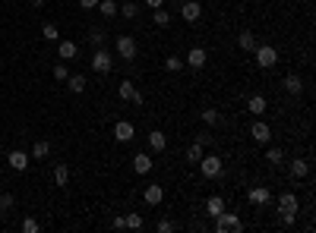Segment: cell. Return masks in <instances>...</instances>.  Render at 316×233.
<instances>
[{
	"label": "cell",
	"instance_id": "cell-40",
	"mask_svg": "<svg viewBox=\"0 0 316 233\" xmlns=\"http://www.w3.org/2000/svg\"><path fill=\"white\" fill-rule=\"evenodd\" d=\"M196 142H199V145H212V136H209V133H199Z\"/></svg>",
	"mask_w": 316,
	"mask_h": 233
},
{
	"label": "cell",
	"instance_id": "cell-9",
	"mask_svg": "<svg viewBox=\"0 0 316 233\" xmlns=\"http://www.w3.org/2000/svg\"><path fill=\"white\" fill-rule=\"evenodd\" d=\"M183 63H186V66H193V69H203V66L209 63V54H206V48H190V54L183 57Z\"/></svg>",
	"mask_w": 316,
	"mask_h": 233
},
{
	"label": "cell",
	"instance_id": "cell-42",
	"mask_svg": "<svg viewBox=\"0 0 316 233\" xmlns=\"http://www.w3.org/2000/svg\"><path fill=\"white\" fill-rule=\"evenodd\" d=\"M162 4H165V0H146V7H149V10H158Z\"/></svg>",
	"mask_w": 316,
	"mask_h": 233
},
{
	"label": "cell",
	"instance_id": "cell-27",
	"mask_svg": "<svg viewBox=\"0 0 316 233\" xmlns=\"http://www.w3.org/2000/svg\"><path fill=\"white\" fill-rule=\"evenodd\" d=\"M199 116H203V123H209V126H218V123H222V113L215 110V107H206V110H199Z\"/></svg>",
	"mask_w": 316,
	"mask_h": 233
},
{
	"label": "cell",
	"instance_id": "cell-12",
	"mask_svg": "<svg viewBox=\"0 0 316 233\" xmlns=\"http://www.w3.org/2000/svg\"><path fill=\"white\" fill-rule=\"evenodd\" d=\"M247 199L253 202V205H269L272 202V192L266 186H253V189H247Z\"/></svg>",
	"mask_w": 316,
	"mask_h": 233
},
{
	"label": "cell",
	"instance_id": "cell-18",
	"mask_svg": "<svg viewBox=\"0 0 316 233\" xmlns=\"http://www.w3.org/2000/svg\"><path fill=\"white\" fill-rule=\"evenodd\" d=\"M222 211H225V199H222V196H209V199H206V214H209V217H218Z\"/></svg>",
	"mask_w": 316,
	"mask_h": 233
},
{
	"label": "cell",
	"instance_id": "cell-8",
	"mask_svg": "<svg viewBox=\"0 0 316 233\" xmlns=\"http://www.w3.org/2000/svg\"><path fill=\"white\" fill-rule=\"evenodd\" d=\"M180 16L186 22H199L203 19V4L199 0H186V4H180Z\"/></svg>",
	"mask_w": 316,
	"mask_h": 233
},
{
	"label": "cell",
	"instance_id": "cell-6",
	"mask_svg": "<svg viewBox=\"0 0 316 233\" xmlns=\"http://www.w3.org/2000/svg\"><path fill=\"white\" fill-rule=\"evenodd\" d=\"M136 38L133 35H120L117 38V54H120V60H133V57H136Z\"/></svg>",
	"mask_w": 316,
	"mask_h": 233
},
{
	"label": "cell",
	"instance_id": "cell-29",
	"mask_svg": "<svg viewBox=\"0 0 316 233\" xmlns=\"http://www.w3.org/2000/svg\"><path fill=\"white\" fill-rule=\"evenodd\" d=\"M123 227L127 230H142V214H136V211L123 214Z\"/></svg>",
	"mask_w": 316,
	"mask_h": 233
},
{
	"label": "cell",
	"instance_id": "cell-13",
	"mask_svg": "<svg viewBox=\"0 0 316 233\" xmlns=\"http://www.w3.org/2000/svg\"><path fill=\"white\" fill-rule=\"evenodd\" d=\"M247 110H250L253 116H263V113L269 110V101H266L263 95H250V98H247Z\"/></svg>",
	"mask_w": 316,
	"mask_h": 233
},
{
	"label": "cell",
	"instance_id": "cell-22",
	"mask_svg": "<svg viewBox=\"0 0 316 233\" xmlns=\"http://www.w3.org/2000/svg\"><path fill=\"white\" fill-rule=\"evenodd\" d=\"M203 154H206V145L193 142L190 148H186V161H190V164H199V161H203Z\"/></svg>",
	"mask_w": 316,
	"mask_h": 233
},
{
	"label": "cell",
	"instance_id": "cell-10",
	"mask_svg": "<svg viewBox=\"0 0 316 233\" xmlns=\"http://www.w3.org/2000/svg\"><path fill=\"white\" fill-rule=\"evenodd\" d=\"M250 136H253V142H260V145H269V142H272V129H269V123L256 120V123L250 126Z\"/></svg>",
	"mask_w": 316,
	"mask_h": 233
},
{
	"label": "cell",
	"instance_id": "cell-19",
	"mask_svg": "<svg viewBox=\"0 0 316 233\" xmlns=\"http://www.w3.org/2000/svg\"><path fill=\"white\" fill-rule=\"evenodd\" d=\"M57 54H60V60H73V57L79 54V45L76 41H60V45H57Z\"/></svg>",
	"mask_w": 316,
	"mask_h": 233
},
{
	"label": "cell",
	"instance_id": "cell-38",
	"mask_svg": "<svg viewBox=\"0 0 316 233\" xmlns=\"http://www.w3.org/2000/svg\"><path fill=\"white\" fill-rule=\"evenodd\" d=\"M13 208V196L10 192H0V211H10Z\"/></svg>",
	"mask_w": 316,
	"mask_h": 233
},
{
	"label": "cell",
	"instance_id": "cell-15",
	"mask_svg": "<svg viewBox=\"0 0 316 233\" xmlns=\"http://www.w3.org/2000/svg\"><path fill=\"white\" fill-rule=\"evenodd\" d=\"M142 199H146V205L155 208V205H162V199H165V189L162 186H146V192H142Z\"/></svg>",
	"mask_w": 316,
	"mask_h": 233
},
{
	"label": "cell",
	"instance_id": "cell-3",
	"mask_svg": "<svg viewBox=\"0 0 316 233\" xmlns=\"http://www.w3.org/2000/svg\"><path fill=\"white\" fill-rule=\"evenodd\" d=\"M199 173H203L206 180H215L222 173V158L218 154H203V161H199Z\"/></svg>",
	"mask_w": 316,
	"mask_h": 233
},
{
	"label": "cell",
	"instance_id": "cell-20",
	"mask_svg": "<svg viewBox=\"0 0 316 233\" xmlns=\"http://www.w3.org/2000/svg\"><path fill=\"white\" fill-rule=\"evenodd\" d=\"M285 92H288V95H300V92H304V79H300L297 72L285 76Z\"/></svg>",
	"mask_w": 316,
	"mask_h": 233
},
{
	"label": "cell",
	"instance_id": "cell-4",
	"mask_svg": "<svg viewBox=\"0 0 316 233\" xmlns=\"http://www.w3.org/2000/svg\"><path fill=\"white\" fill-rule=\"evenodd\" d=\"M111 66H114V60H111V54H108L105 48H98V51L92 54V69L98 72V76H108V72H111Z\"/></svg>",
	"mask_w": 316,
	"mask_h": 233
},
{
	"label": "cell",
	"instance_id": "cell-21",
	"mask_svg": "<svg viewBox=\"0 0 316 233\" xmlns=\"http://www.w3.org/2000/svg\"><path fill=\"white\" fill-rule=\"evenodd\" d=\"M48 154H51V142L48 139H38L32 145V154H28V158H32V161H41V158H48Z\"/></svg>",
	"mask_w": 316,
	"mask_h": 233
},
{
	"label": "cell",
	"instance_id": "cell-14",
	"mask_svg": "<svg viewBox=\"0 0 316 233\" xmlns=\"http://www.w3.org/2000/svg\"><path fill=\"white\" fill-rule=\"evenodd\" d=\"M28 161H32V158H28L25 151H10V154H7V164H10L13 170H19V173L28 167Z\"/></svg>",
	"mask_w": 316,
	"mask_h": 233
},
{
	"label": "cell",
	"instance_id": "cell-37",
	"mask_svg": "<svg viewBox=\"0 0 316 233\" xmlns=\"http://www.w3.org/2000/svg\"><path fill=\"white\" fill-rule=\"evenodd\" d=\"M67 76H70V69H67L64 63H57V66H54V79H57V82H67Z\"/></svg>",
	"mask_w": 316,
	"mask_h": 233
},
{
	"label": "cell",
	"instance_id": "cell-41",
	"mask_svg": "<svg viewBox=\"0 0 316 233\" xmlns=\"http://www.w3.org/2000/svg\"><path fill=\"white\" fill-rule=\"evenodd\" d=\"M79 7H82V10H95L98 0H79Z\"/></svg>",
	"mask_w": 316,
	"mask_h": 233
},
{
	"label": "cell",
	"instance_id": "cell-17",
	"mask_svg": "<svg viewBox=\"0 0 316 233\" xmlns=\"http://www.w3.org/2000/svg\"><path fill=\"white\" fill-rule=\"evenodd\" d=\"M297 205H300V202H297L294 192H281V196H278V211H281V214H285V211H297Z\"/></svg>",
	"mask_w": 316,
	"mask_h": 233
},
{
	"label": "cell",
	"instance_id": "cell-2",
	"mask_svg": "<svg viewBox=\"0 0 316 233\" xmlns=\"http://www.w3.org/2000/svg\"><path fill=\"white\" fill-rule=\"evenodd\" d=\"M253 54H256V66H260V69H272V66L278 63V51L272 48V45H256Z\"/></svg>",
	"mask_w": 316,
	"mask_h": 233
},
{
	"label": "cell",
	"instance_id": "cell-35",
	"mask_svg": "<svg viewBox=\"0 0 316 233\" xmlns=\"http://www.w3.org/2000/svg\"><path fill=\"white\" fill-rule=\"evenodd\" d=\"M89 41H92L95 48H102V41H105V28H92V32H89Z\"/></svg>",
	"mask_w": 316,
	"mask_h": 233
},
{
	"label": "cell",
	"instance_id": "cell-7",
	"mask_svg": "<svg viewBox=\"0 0 316 233\" xmlns=\"http://www.w3.org/2000/svg\"><path fill=\"white\" fill-rule=\"evenodd\" d=\"M114 139H117L120 145H127V142H133V139H136V126H133L130 120H120L117 126H114Z\"/></svg>",
	"mask_w": 316,
	"mask_h": 233
},
{
	"label": "cell",
	"instance_id": "cell-34",
	"mask_svg": "<svg viewBox=\"0 0 316 233\" xmlns=\"http://www.w3.org/2000/svg\"><path fill=\"white\" fill-rule=\"evenodd\" d=\"M41 35H45V41H57V38H60V32H57V25H54V22H45Z\"/></svg>",
	"mask_w": 316,
	"mask_h": 233
},
{
	"label": "cell",
	"instance_id": "cell-43",
	"mask_svg": "<svg viewBox=\"0 0 316 233\" xmlns=\"http://www.w3.org/2000/svg\"><path fill=\"white\" fill-rule=\"evenodd\" d=\"M32 7L38 10V7H45V0H32Z\"/></svg>",
	"mask_w": 316,
	"mask_h": 233
},
{
	"label": "cell",
	"instance_id": "cell-16",
	"mask_svg": "<svg viewBox=\"0 0 316 233\" xmlns=\"http://www.w3.org/2000/svg\"><path fill=\"white\" fill-rule=\"evenodd\" d=\"M149 148L152 151H165L168 148V136L162 133V129H152V133H149Z\"/></svg>",
	"mask_w": 316,
	"mask_h": 233
},
{
	"label": "cell",
	"instance_id": "cell-44",
	"mask_svg": "<svg viewBox=\"0 0 316 233\" xmlns=\"http://www.w3.org/2000/svg\"><path fill=\"white\" fill-rule=\"evenodd\" d=\"M0 158H4V145H0Z\"/></svg>",
	"mask_w": 316,
	"mask_h": 233
},
{
	"label": "cell",
	"instance_id": "cell-24",
	"mask_svg": "<svg viewBox=\"0 0 316 233\" xmlns=\"http://www.w3.org/2000/svg\"><path fill=\"white\" fill-rule=\"evenodd\" d=\"M237 48L240 51H256V35L253 32H240L237 35Z\"/></svg>",
	"mask_w": 316,
	"mask_h": 233
},
{
	"label": "cell",
	"instance_id": "cell-23",
	"mask_svg": "<svg viewBox=\"0 0 316 233\" xmlns=\"http://www.w3.org/2000/svg\"><path fill=\"white\" fill-rule=\"evenodd\" d=\"M98 13H102L105 19H114L117 16V4H114V0H98V7H95Z\"/></svg>",
	"mask_w": 316,
	"mask_h": 233
},
{
	"label": "cell",
	"instance_id": "cell-26",
	"mask_svg": "<svg viewBox=\"0 0 316 233\" xmlns=\"http://www.w3.org/2000/svg\"><path fill=\"white\" fill-rule=\"evenodd\" d=\"M266 161H269L272 167H278V164L285 161V151H281V148H275V145H269V148H266Z\"/></svg>",
	"mask_w": 316,
	"mask_h": 233
},
{
	"label": "cell",
	"instance_id": "cell-33",
	"mask_svg": "<svg viewBox=\"0 0 316 233\" xmlns=\"http://www.w3.org/2000/svg\"><path fill=\"white\" fill-rule=\"evenodd\" d=\"M120 16H123V19H136V16H139V7L133 4V0H127V4L120 7Z\"/></svg>",
	"mask_w": 316,
	"mask_h": 233
},
{
	"label": "cell",
	"instance_id": "cell-11",
	"mask_svg": "<svg viewBox=\"0 0 316 233\" xmlns=\"http://www.w3.org/2000/svg\"><path fill=\"white\" fill-rule=\"evenodd\" d=\"M155 167V161H152V154H146V151H136L133 154V170L139 173V177H146V173Z\"/></svg>",
	"mask_w": 316,
	"mask_h": 233
},
{
	"label": "cell",
	"instance_id": "cell-39",
	"mask_svg": "<svg viewBox=\"0 0 316 233\" xmlns=\"http://www.w3.org/2000/svg\"><path fill=\"white\" fill-rule=\"evenodd\" d=\"M168 230H174V224H171L168 217H165V221H158V233H168Z\"/></svg>",
	"mask_w": 316,
	"mask_h": 233
},
{
	"label": "cell",
	"instance_id": "cell-5",
	"mask_svg": "<svg viewBox=\"0 0 316 233\" xmlns=\"http://www.w3.org/2000/svg\"><path fill=\"white\" fill-rule=\"evenodd\" d=\"M117 95H120V101H133V104H139V107L146 104V98L136 92V85H133L130 79H123V82L117 85Z\"/></svg>",
	"mask_w": 316,
	"mask_h": 233
},
{
	"label": "cell",
	"instance_id": "cell-1",
	"mask_svg": "<svg viewBox=\"0 0 316 233\" xmlns=\"http://www.w3.org/2000/svg\"><path fill=\"white\" fill-rule=\"evenodd\" d=\"M215 230H218V233H240V230H243V221H240L234 211L225 208L218 217H215Z\"/></svg>",
	"mask_w": 316,
	"mask_h": 233
},
{
	"label": "cell",
	"instance_id": "cell-36",
	"mask_svg": "<svg viewBox=\"0 0 316 233\" xmlns=\"http://www.w3.org/2000/svg\"><path fill=\"white\" fill-rule=\"evenodd\" d=\"M41 227H38V221H35V217H25V221H22V233H38Z\"/></svg>",
	"mask_w": 316,
	"mask_h": 233
},
{
	"label": "cell",
	"instance_id": "cell-25",
	"mask_svg": "<svg viewBox=\"0 0 316 233\" xmlns=\"http://www.w3.org/2000/svg\"><path fill=\"white\" fill-rule=\"evenodd\" d=\"M307 173H310V164L307 161H300V158H297V161H291V177L294 180H304Z\"/></svg>",
	"mask_w": 316,
	"mask_h": 233
},
{
	"label": "cell",
	"instance_id": "cell-31",
	"mask_svg": "<svg viewBox=\"0 0 316 233\" xmlns=\"http://www.w3.org/2000/svg\"><path fill=\"white\" fill-rule=\"evenodd\" d=\"M165 69H168V72H180V69H183V57H177V54L165 57Z\"/></svg>",
	"mask_w": 316,
	"mask_h": 233
},
{
	"label": "cell",
	"instance_id": "cell-28",
	"mask_svg": "<svg viewBox=\"0 0 316 233\" xmlns=\"http://www.w3.org/2000/svg\"><path fill=\"white\" fill-rule=\"evenodd\" d=\"M54 183H57V186H67V183H70V167H67V164H57V167H54Z\"/></svg>",
	"mask_w": 316,
	"mask_h": 233
},
{
	"label": "cell",
	"instance_id": "cell-30",
	"mask_svg": "<svg viewBox=\"0 0 316 233\" xmlns=\"http://www.w3.org/2000/svg\"><path fill=\"white\" fill-rule=\"evenodd\" d=\"M67 85L73 95H82L85 92V76H67Z\"/></svg>",
	"mask_w": 316,
	"mask_h": 233
},
{
	"label": "cell",
	"instance_id": "cell-32",
	"mask_svg": "<svg viewBox=\"0 0 316 233\" xmlns=\"http://www.w3.org/2000/svg\"><path fill=\"white\" fill-rule=\"evenodd\" d=\"M152 19H155V25H158V28H165V25H171V13L158 7V10L152 13Z\"/></svg>",
	"mask_w": 316,
	"mask_h": 233
}]
</instances>
